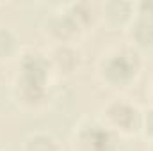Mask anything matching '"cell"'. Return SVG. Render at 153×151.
I'll use <instances>...</instances> for the list:
<instances>
[{
	"mask_svg": "<svg viewBox=\"0 0 153 151\" xmlns=\"http://www.w3.org/2000/svg\"><path fill=\"white\" fill-rule=\"evenodd\" d=\"M148 94H150V100L153 103V76H152V82H150V87H148Z\"/></svg>",
	"mask_w": 153,
	"mask_h": 151,
	"instance_id": "9a60e30c",
	"label": "cell"
},
{
	"mask_svg": "<svg viewBox=\"0 0 153 151\" xmlns=\"http://www.w3.org/2000/svg\"><path fill=\"white\" fill-rule=\"evenodd\" d=\"M41 32L52 44H76V41L84 36V30L64 9V5L45 16L41 21Z\"/></svg>",
	"mask_w": 153,
	"mask_h": 151,
	"instance_id": "8992f818",
	"label": "cell"
},
{
	"mask_svg": "<svg viewBox=\"0 0 153 151\" xmlns=\"http://www.w3.org/2000/svg\"><path fill=\"white\" fill-rule=\"evenodd\" d=\"M55 76H73L84 64V53L76 44H52L48 50Z\"/></svg>",
	"mask_w": 153,
	"mask_h": 151,
	"instance_id": "52a82bcc",
	"label": "cell"
},
{
	"mask_svg": "<svg viewBox=\"0 0 153 151\" xmlns=\"http://www.w3.org/2000/svg\"><path fill=\"white\" fill-rule=\"evenodd\" d=\"M121 139L105 128L98 117H82L71 133L73 151H117Z\"/></svg>",
	"mask_w": 153,
	"mask_h": 151,
	"instance_id": "3957f363",
	"label": "cell"
},
{
	"mask_svg": "<svg viewBox=\"0 0 153 151\" xmlns=\"http://www.w3.org/2000/svg\"><path fill=\"white\" fill-rule=\"evenodd\" d=\"M148 151H153V141H150V142H148Z\"/></svg>",
	"mask_w": 153,
	"mask_h": 151,
	"instance_id": "2e32d148",
	"label": "cell"
},
{
	"mask_svg": "<svg viewBox=\"0 0 153 151\" xmlns=\"http://www.w3.org/2000/svg\"><path fill=\"white\" fill-rule=\"evenodd\" d=\"M139 133L148 142L153 141V103L150 107L143 109V112H141V130H139Z\"/></svg>",
	"mask_w": 153,
	"mask_h": 151,
	"instance_id": "4fadbf2b",
	"label": "cell"
},
{
	"mask_svg": "<svg viewBox=\"0 0 153 151\" xmlns=\"http://www.w3.org/2000/svg\"><path fill=\"white\" fill-rule=\"evenodd\" d=\"M126 43L137 52H153V21L135 16L132 23L125 29Z\"/></svg>",
	"mask_w": 153,
	"mask_h": 151,
	"instance_id": "9c48e42d",
	"label": "cell"
},
{
	"mask_svg": "<svg viewBox=\"0 0 153 151\" xmlns=\"http://www.w3.org/2000/svg\"><path fill=\"white\" fill-rule=\"evenodd\" d=\"M143 53L128 43L112 44L103 50L96 61L98 82L116 93L130 89L143 73Z\"/></svg>",
	"mask_w": 153,
	"mask_h": 151,
	"instance_id": "6da1fadb",
	"label": "cell"
},
{
	"mask_svg": "<svg viewBox=\"0 0 153 151\" xmlns=\"http://www.w3.org/2000/svg\"><path fill=\"white\" fill-rule=\"evenodd\" d=\"M141 112L143 109L128 98H112L100 109L96 117L105 128H109L116 137L123 141L139 133Z\"/></svg>",
	"mask_w": 153,
	"mask_h": 151,
	"instance_id": "7a4b0ae2",
	"label": "cell"
},
{
	"mask_svg": "<svg viewBox=\"0 0 153 151\" xmlns=\"http://www.w3.org/2000/svg\"><path fill=\"white\" fill-rule=\"evenodd\" d=\"M18 61V71L14 76L30 80V82H38L45 85H52L53 84V70H52V62L48 57V50H43L39 46H23L22 52L16 57Z\"/></svg>",
	"mask_w": 153,
	"mask_h": 151,
	"instance_id": "277c9868",
	"label": "cell"
},
{
	"mask_svg": "<svg viewBox=\"0 0 153 151\" xmlns=\"http://www.w3.org/2000/svg\"><path fill=\"white\" fill-rule=\"evenodd\" d=\"M64 9L75 18L78 27L84 30V34H87L89 30H93L100 20V11L85 0H76V2H68L64 4Z\"/></svg>",
	"mask_w": 153,
	"mask_h": 151,
	"instance_id": "30bf717a",
	"label": "cell"
},
{
	"mask_svg": "<svg viewBox=\"0 0 153 151\" xmlns=\"http://www.w3.org/2000/svg\"><path fill=\"white\" fill-rule=\"evenodd\" d=\"M135 18V2L130 0H107L100 5V20L111 30L126 29Z\"/></svg>",
	"mask_w": 153,
	"mask_h": 151,
	"instance_id": "ba28073f",
	"label": "cell"
},
{
	"mask_svg": "<svg viewBox=\"0 0 153 151\" xmlns=\"http://www.w3.org/2000/svg\"><path fill=\"white\" fill-rule=\"evenodd\" d=\"M22 43L20 36L9 29V27H0V62H7L18 57L22 52Z\"/></svg>",
	"mask_w": 153,
	"mask_h": 151,
	"instance_id": "7c38bea8",
	"label": "cell"
},
{
	"mask_svg": "<svg viewBox=\"0 0 153 151\" xmlns=\"http://www.w3.org/2000/svg\"><path fill=\"white\" fill-rule=\"evenodd\" d=\"M11 98L18 105V109L30 114H41L50 105L52 85H45V84L14 76L13 85H11Z\"/></svg>",
	"mask_w": 153,
	"mask_h": 151,
	"instance_id": "5b68a950",
	"label": "cell"
},
{
	"mask_svg": "<svg viewBox=\"0 0 153 151\" xmlns=\"http://www.w3.org/2000/svg\"><path fill=\"white\" fill-rule=\"evenodd\" d=\"M22 151H62V146L53 133L38 130V132H30L23 139Z\"/></svg>",
	"mask_w": 153,
	"mask_h": 151,
	"instance_id": "8fae6325",
	"label": "cell"
},
{
	"mask_svg": "<svg viewBox=\"0 0 153 151\" xmlns=\"http://www.w3.org/2000/svg\"><path fill=\"white\" fill-rule=\"evenodd\" d=\"M135 16L153 21V0H139L135 2Z\"/></svg>",
	"mask_w": 153,
	"mask_h": 151,
	"instance_id": "5bb4252c",
	"label": "cell"
}]
</instances>
